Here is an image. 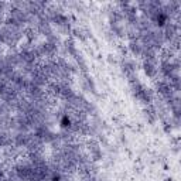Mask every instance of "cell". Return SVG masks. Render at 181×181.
Instances as JSON below:
<instances>
[{
  "label": "cell",
  "instance_id": "obj_2",
  "mask_svg": "<svg viewBox=\"0 0 181 181\" xmlns=\"http://www.w3.org/2000/svg\"><path fill=\"white\" fill-rule=\"evenodd\" d=\"M146 72L149 75H154V69H153V67H151V64H146Z\"/></svg>",
  "mask_w": 181,
  "mask_h": 181
},
{
  "label": "cell",
  "instance_id": "obj_1",
  "mask_svg": "<svg viewBox=\"0 0 181 181\" xmlns=\"http://www.w3.org/2000/svg\"><path fill=\"white\" fill-rule=\"evenodd\" d=\"M61 125H62V128H69V126H71V120H69V117H68V116L62 117V120H61Z\"/></svg>",
  "mask_w": 181,
  "mask_h": 181
}]
</instances>
